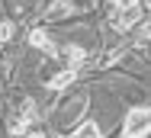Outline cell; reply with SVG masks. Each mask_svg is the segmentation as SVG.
Segmentation results:
<instances>
[{
  "instance_id": "cell-1",
  "label": "cell",
  "mask_w": 151,
  "mask_h": 138,
  "mask_svg": "<svg viewBox=\"0 0 151 138\" xmlns=\"http://www.w3.org/2000/svg\"><path fill=\"white\" fill-rule=\"evenodd\" d=\"M151 135V106H135L129 109L122 122V138H145Z\"/></svg>"
},
{
  "instance_id": "cell-2",
  "label": "cell",
  "mask_w": 151,
  "mask_h": 138,
  "mask_svg": "<svg viewBox=\"0 0 151 138\" xmlns=\"http://www.w3.org/2000/svg\"><path fill=\"white\" fill-rule=\"evenodd\" d=\"M84 112H87V96L81 93V96H74V100L61 109V119L71 122V125H77V119H84Z\"/></svg>"
},
{
  "instance_id": "cell-3",
  "label": "cell",
  "mask_w": 151,
  "mask_h": 138,
  "mask_svg": "<svg viewBox=\"0 0 151 138\" xmlns=\"http://www.w3.org/2000/svg\"><path fill=\"white\" fill-rule=\"evenodd\" d=\"M138 19H142V10L138 6H129V10H116L109 23H113V29H129V26H135Z\"/></svg>"
},
{
  "instance_id": "cell-4",
  "label": "cell",
  "mask_w": 151,
  "mask_h": 138,
  "mask_svg": "<svg viewBox=\"0 0 151 138\" xmlns=\"http://www.w3.org/2000/svg\"><path fill=\"white\" fill-rule=\"evenodd\" d=\"M26 39H29V45H35V48H42V52H48L52 58L58 55V45L52 42V35H48L45 29H32V32L26 35Z\"/></svg>"
},
{
  "instance_id": "cell-5",
  "label": "cell",
  "mask_w": 151,
  "mask_h": 138,
  "mask_svg": "<svg viewBox=\"0 0 151 138\" xmlns=\"http://www.w3.org/2000/svg\"><path fill=\"white\" fill-rule=\"evenodd\" d=\"M74 80H77V71H74V68H64V71H58V74H52V83H48V87L58 93V90H64V87H71Z\"/></svg>"
},
{
  "instance_id": "cell-6",
  "label": "cell",
  "mask_w": 151,
  "mask_h": 138,
  "mask_svg": "<svg viewBox=\"0 0 151 138\" xmlns=\"http://www.w3.org/2000/svg\"><path fill=\"white\" fill-rule=\"evenodd\" d=\"M68 138H100V125H96V122H84V125H77Z\"/></svg>"
},
{
  "instance_id": "cell-7",
  "label": "cell",
  "mask_w": 151,
  "mask_h": 138,
  "mask_svg": "<svg viewBox=\"0 0 151 138\" xmlns=\"http://www.w3.org/2000/svg\"><path fill=\"white\" fill-rule=\"evenodd\" d=\"M68 10H71V0H55V3L45 10V16H48V19H58V16H64Z\"/></svg>"
},
{
  "instance_id": "cell-8",
  "label": "cell",
  "mask_w": 151,
  "mask_h": 138,
  "mask_svg": "<svg viewBox=\"0 0 151 138\" xmlns=\"http://www.w3.org/2000/svg\"><path fill=\"white\" fill-rule=\"evenodd\" d=\"M64 55L71 58V68H74V71H77V64H81V61H84V48H77V45H64Z\"/></svg>"
},
{
  "instance_id": "cell-9",
  "label": "cell",
  "mask_w": 151,
  "mask_h": 138,
  "mask_svg": "<svg viewBox=\"0 0 151 138\" xmlns=\"http://www.w3.org/2000/svg\"><path fill=\"white\" fill-rule=\"evenodd\" d=\"M10 39H13V23L3 19V23H0V42H10Z\"/></svg>"
},
{
  "instance_id": "cell-10",
  "label": "cell",
  "mask_w": 151,
  "mask_h": 138,
  "mask_svg": "<svg viewBox=\"0 0 151 138\" xmlns=\"http://www.w3.org/2000/svg\"><path fill=\"white\" fill-rule=\"evenodd\" d=\"M119 10H129V6H138V0H113Z\"/></svg>"
},
{
  "instance_id": "cell-11",
  "label": "cell",
  "mask_w": 151,
  "mask_h": 138,
  "mask_svg": "<svg viewBox=\"0 0 151 138\" xmlns=\"http://www.w3.org/2000/svg\"><path fill=\"white\" fill-rule=\"evenodd\" d=\"M142 39H145V42H151V23H145V26H142Z\"/></svg>"
},
{
  "instance_id": "cell-12",
  "label": "cell",
  "mask_w": 151,
  "mask_h": 138,
  "mask_svg": "<svg viewBox=\"0 0 151 138\" xmlns=\"http://www.w3.org/2000/svg\"><path fill=\"white\" fill-rule=\"evenodd\" d=\"M26 138H45L42 132H26Z\"/></svg>"
}]
</instances>
